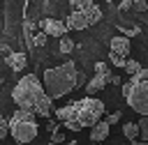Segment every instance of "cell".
<instances>
[{
  "label": "cell",
  "mask_w": 148,
  "mask_h": 145,
  "mask_svg": "<svg viewBox=\"0 0 148 145\" xmlns=\"http://www.w3.org/2000/svg\"><path fill=\"white\" fill-rule=\"evenodd\" d=\"M109 60H111V64H113V67H123V69H125V64H127V58L116 55V53H109Z\"/></svg>",
  "instance_id": "9a60e30c"
},
{
  "label": "cell",
  "mask_w": 148,
  "mask_h": 145,
  "mask_svg": "<svg viewBox=\"0 0 148 145\" xmlns=\"http://www.w3.org/2000/svg\"><path fill=\"white\" fill-rule=\"evenodd\" d=\"M123 133H125L132 143H134L136 138H141V131H139V124H136V122H125V124H123Z\"/></svg>",
  "instance_id": "7c38bea8"
},
{
  "label": "cell",
  "mask_w": 148,
  "mask_h": 145,
  "mask_svg": "<svg viewBox=\"0 0 148 145\" xmlns=\"http://www.w3.org/2000/svg\"><path fill=\"white\" fill-rule=\"evenodd\" d=\"M65 127H67V129H69V131H74V133H76V131H81V129H83V127H81V124H76V122H67V124H65Z\"/></svg>",
  "instance_id": "7402d4cb"
},
{
  "label": "cell",
  "mask_w": 148,
  "mask_h": 145,
  "mask_svg": "<svg viewBox=\"0 0 148 145\" xmlns=\"http://www.w3.org/2000/svg\"><path fill=\"white\" fill-rule=\"evenodd\" d=\"M139 131H141V140L148 143V117H139Z\"/></svg>",
  "instance_id": "5bb4252c"
},
{
  "label": "cell",
  "mask_w": 148,
  "mask_h": 145,
  "mask_svg": "<svg viewBox=\"0 0 148 145\" xmlns=\"http://www.w3.org/2000/svg\"><path fill=\"white\" fill-rule=\"evenodd\" d=\"M7 133H9V120L0 115V140H5V138H7Z\"/></svg>",
  "instance_id": "2e32d148"
},
{
  "label": "cell",
  "mask_w": 148,
  "mask_h": 145,
  "mask_svg": "<svg viewBox=\"0 0 148 145\" xmlns=\"http://www.w3.org/2000/svg\"><path fill=\"white\" fill-rule=\"evenodd\" d=\"M0 53H2L5 58H9V55H12L14 51H9V46H7V44H0Z\"/></svg>",
  "instance_id": "603a6c76"
},
{
  "label": "cell",
  "mask_w": 148,
  "mask_h": 145,
  "mask_svg": "<svg viewBox=\"0 0 148 145\" xmlns=\"http://www.w3.org/2000/svg\"><path fill=\"white\" fill-rule=\"evenodd\" d=\"M95 71H97V74H95V76L86 83V92H88L90 97H92V94H97L99 90H104V87L111 83V78H113V76H111V71L106 69V64H104V62H97V64H95Z\"/></svg>",
  "instance_id": "52a82bcc"
},
{
  "label": "cell",
  "mask_w": 148,
  "mask_h": 145,
  "mask_svg": "<svg viewBox=\"0 0 148 145\" xmlns=\"http://www.w3.org/2000/svg\"><path fill=\"white\" fill-rule=\"evenodd\" d=\"M12 99H14L16 108H21V110H28V113H35V115H42V117H49V115H51V104H53V99L46 94L44 83H42L35 74H25V76L14 85Z\"/></svg>",
  "instance_id": "6da1fadb"
},
{
  "label": "cell",
  "mask_w": 148,
  "mask_h": 145,
  "mask_svg": "<svg viewBox=\"0 0 148 145\" xmlns=\"http://www.w3.org/2000/svg\"><path fill=\"white\" fill-rule=\"evenodd\" d=\"M72 7H76V9L65 18L69 30H86L88 25H92L102 18V9L95 2H72Z\"/></svg>",
  "instance_id": "8992f818"
},
{
  "label": "cell",
  "mask_w": 148,
  "mask_h": 145,
  "mask_svg": "<svg viewBox=\"0 0 148 145\" xmlns=\"http://www.w3.org/2000/svg\"><path fill=\"white\" fill-rule=\"evenodd\" d=\"M109 53H116V55H123V58H127L130 55V39L127 37H111V41H109Z\"/></svg>",
  "instance_id": "9c48e42d"
},
{
  "label": "cell",
  "mask_w": 148,
  "mask_h": 145,
  "mask_svg": "<svg viewBox=\"0 0 148 145\" xmlns=\"http://www.w3.org/2000/svg\"><path fill=\"white\" fill-rule=\"evenodd\" d=\"M132 145H148V143H143V140H134Z\"/></svg>",
  "instance_id": "d4e9b609"
},
{
  "label": "cell",
  "mask_w": 148,
  "mask_h": 145,
  "mask_svg": "<svg viewBox=\"0 0 148 145\" xmlns=\"http://www.w3.org/2000/svg\"><path fill=\"white\" fill-rule=\"evenodd\" d=\"M46 37H49V35H46V32H42V30H39V32H35L32 46H44V44H46Z\"/></svg>",
  "instance_id": "ac0fdd59"
},
{
  "label": "cell",
  "mask_w": 148,
  "mask_h": 145,
  "mask_svg": "<svg viewBox=\"0 0 148 145\" xmlns=\"http://www.w3.org/2000/svg\"><path fill=\"white\" fill-rule=\"evenodd\" d=\"M120 117H123V113L120 110H113V113H109L106 117H104V122L111 127V124H116V122H120Z\"/></svg>",
  "instance_id": "e0dca14e"
},
{
  "label": "cell",
  "mask_w": 148,
  "mask_h": 145,
  "mask_svg": "<svg viewBox=\"0 0 148 145\" xmlns=\"http://www.w3.org/2000/svg\"><path fill=\"white\" fill-rule=\"evenodd\" d=\"M49 145H65V136L58 131V133H51V140H49Z\"/></svg>",
  "instance_id": "ffe728a7"
},
{
  "label": "cell",
  "mask_w": 148,
  "mask_h": 145,
  "mask_svg": "<svg viewBox=\"0 0 148 145\" xmlns=\"http://www.w3.org/2000/svg\"><path fill=\"white\" fill-rule=\"evenodd\" d=\"M132 7H134V9H136V12H143V9H146V7H148V5H146V2H141V0H139V2H132Z\"/></svg>",
  "instance_id": "cb8c5ba5"
},
{
  "label": "cell",
  "mask_w": 148,
  "mask_h": 145,
  "mask_svg": "<svg viewBox=\"0 0 148 145\" xmlns=\"http://www.w3.org/2000/svg\"><path fill=\"white\" fill-rule=\"evenodd\" d=\"M60 51H62V53H72V51H74V41L65 37V39L60 41Z\"/></svg>",
  "instance_id": "d6986e66"
},
{
  "label": "cell",
  "mask_w": 148,
  "mask_h": 145,
  "mask_svg": "<svg viewBox=\"0 0 148 145\" xmlns=\"http://www.w3.org/2000/svg\"><path fill=\"white\" fill-rule=\"evenodd\" d=\"M120 30L127 35V39H130V37H134V35H139V28H125V25H120Z\"/></svg>",
  "instance_id": "44dd1931"
},
{
  "label": "cell",
  "mask_w": 148,
  "mask_h": 145,
  "mask_svg": "<svg viewBox=\"0 0 148 145\" xmlns=\"http://www.w3.org/2000/svg\"><path fill=\"white\" fill-rule=\"evenodd\" d=\"M65 145H79V143H76V140H67Z\"/></svg>",
  "instance_id": "484cf974"
},
{
  "label": "cell",
  "mask_w": 148,
  "mask_h": 145,
  "mask_svg": "<svg viewBox=\"0 0 148 145\" xmlns=\"http://www.w3.org/2000/svg\"><path fill=\"white\" fill-rule=\"evenodd\" d=\"M39 28H42V32H46L49 37H62V39H65V35H67V30H69L65 21H58V18H53V16L42 18V21H39Z\"/></svg>",
  "instance_id": "ba28073f"
},
{
  "label": "cell",
  "mask_w": 148,
  "mask_h": 145,
  "mask_svg": "<svg viewBox=\"0 0 148 145\" xmlns=\"http://www.w3.org/2000/svg\"><path fill=\"white\" fill-rule=\"evenodd\" d=\"M141 69H143V67H141V64H139L136 60H127V64H125V71L130 74V78H132V76H136V74H139Z\"/></svg>",
  "instance_id": "4fadbf2b"
},
{
  "label": "cell",
  "mask_w": 148,
  "mask_h": 145,
  "mask_svg": "<svg viewBox=\"0 0 148 145\" xmlns=\"http://www.w3.org/2000/svg\"><path fill=\"white\" fill-rule=\"evenodd\" d=\"M109 129H111V127H109V124L102 120L99 124H95V127L90 129V140H92L95 145H102V140L109 136Z\"/></svg>",
  "instance_id": "8fae6325"
},
{
  "label": "cell",
  "mask_w": 148,
  "mask_h": 145,
  "mask_svg": "<svg viewBox=\"0 0 148 145\" xmlns=\"http://www.w3.org/2000/svg\"><path fill=\"white\" fill-rule=\"evenodd\" d=\"M5 62H7V67L12 71H23L25 69V62H28V55L25 53H12L9 58H5Z\"/></svg>",
  "instance_id": "30bf717a"
},
{
  "label": "cell",
  "mask_w": 148,
  "mask_h": 145,
  "mask_svg": "<svg viewBox=\"0 0 148 145\" xmlns=\"http://www.w3.org/2000/svg\"><path fill=\"white\" fill-rule=\"evenodd\" d=\"M37 120H35V113H28V110H21L16 108L12 120H9V133L14 136V140L18 145H28L30 140L37 138Z\"/></svg>",
  "instance_id": "5b68a950"
},
{
  "label": "cell",
  "mask_w": 148,
  "mask_h": 145,
  "mask_svg": "<svg viewBox=\"0 0 148 145\" xmlns=\"http://www.w3.org/2000/svg\"><path fill=\"white\" fill-rule=\"evenodd\" d=\"M102 115H104V104L99 99H92V97H86V99H76V101H69L67 106L58 108L56 110V120L67 124V122H76L81 124L83 129L86 127H95L102 122Z\"/></svg>",
  "instance_id": "7a4b0ae2"
},
{
  "label": "cell",
  "mask_w": 148,
  "mask_h": 145,
  "mask_svg": "<svg viewBox=\"0 0 148 145\" xmlns=\"http://www.w3.org/2000/svg\"><path fill=\"white\" fill-rule=\"evenodd\" d=\"M42 83L51 99H60L79 87V71H76L74 62H62L58 67L46 69L42 76Z\"/></svg>",
  "instance_id": "3957f363"
},
{
  "label": "cell",
  "mask_w": 148,
  "mask_h": 145,
  "mask_svg": "<svg viewBox=\"0 0 148 145\" xmlns=\"http://www.w3.org/2000/svg\"><path fill=\"white\" fill-rule=\"evenodd\" d=\"M123 97L132 110L148 117V69H141L123 85Z\"/></svg>",
  "instance_id": "277c9868"
}]
</instances>
